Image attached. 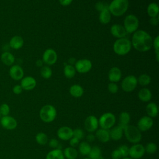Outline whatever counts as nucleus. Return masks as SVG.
Instances as JSON below:
<instances>
[{
	"mask_svg": "<svg viewBox=\"0 0 159 159\" xmlns=\"http://www.w3.org/2000/svg\"><path fill=\"white\" fill-rule=\"evenodd\" d=\"M153 40L152 37L143 30H136L132 37V46L137 51L144 52L152 47Z\"/></svg>",
	"mask_w": 159,
	"mask_h": 159,
	"instance_id": "nucleus-1",
	"label": "nucleus"
},
{
	"mask_svg": "<svg viewBox=\"0 0 159 159\" xmlns=\"http://www.w3.org/2000/svg\"><path fill=\"white\" fill-rule=\"evenodd\" d=\"M128 7V0H112L108 6L110 13L116 17L122 16L127 11Z\"/></svg>",
	"mask_w": 159,
	"mask_h": 159,
	"instance_id": "nucleus-2",
	"label": "nucleus"
},
{
	"mask_svg": "<svg viewBox=\"0 0 159 159\" xmlns=\"http://www.w3.org/2000/svg\"><path fill=\"white\" fill-rule=\"evenodd\" d=\"M131 41L127 38L118 39L115 41L113 45V50L118 55H125L131 50Z\"/></svg>",
	"mask_w": 159,
	"mask_h": 159,
	"instance_id": "nucleus-3",
	"label": "nucleus"
},
{
	"mask_svg": "<svg viewBox=\"0 0 159 159\" xmlns=\"http://www.w3.org/2000/svg\"><path fill=\"white\" fill-rule=\"evenodd\" d=\"M124 132L127 140L132 143H138L142 139L141 131L132 125H127L124 127Z\"/></svg>",
	"mask_w": 159,
	"mask_h": 159,
	"instance_id": "nucleus-4",
	"label": "nucleus"
},
{
	"mask_svg": "<svg viewBox=\"0 0 159 159\" xmlns=\"http://www.w3.org/2000/svg\"><path fill=\"white\" fill-rule=\"evenodd\" d=\"M39 116L43 122L45 123L52 122L56 118L57 110L51 104H46L40 109Z\"/></svg>",
	"mask_w": 159,
	"mask_h": 159,
	"instance_id": "nucleus-5",
	"label": "nucleus"
},
{
	"mask_svg": "<svg viewBox=\"0 0 159 159\" xmlns=\"http://www.w3.org/2000/svg\"><path fill=\"white\" fill-rule=\"evenodd\" d=\"M116 120V116L114 114L106 112L102 114L98 119L99 126H100L101 129L109 130L114 127Z\"/></svg>",
	"mask_w": 159,
	"mask_h": 159,
	"instance_id": "nucleus-6",
	"label": "nucleus"
},
{
	"mask_svg": "<svg viewBox=\"0 0 159 159\" xmlns=\"http://www.w3.org/2000/svg\"><path fill=\"white\" fill-rule=\"evenodd\" d=\"M139 25L138 18L134 14L127 16L124 20V27L127 34H132L135 32Z\"/></svg>",
	"mask_w": 159,
	"mask_h": 159,
	"instance_id": "nucleus-7",
	"label": "nucleus"
},
{
	"mask_svg": "<svg viewBox=\"0 0 159 159\" xmlns=\"http://www.w3.org/2000/svg\"><path fill=\"white\" fill-rule=\"evenodd\" d=\"M137 78L134 75L125 76L121 83V87L123 91L127 93L134 91L137 85Z\"/></svg>",
	"mask_w": 159,
	"mask_h": 159,
	"instance_id": "nucleus-8",
	"label": "nucleus"
},
{
	"mask_svg": "<svg viewBox=\"0 0 159 159\" xmlns=\"http://www.w3.org/2000/svg\"><path fill=\"white\" fill-rule=\"evenodd\" d=\"M145 153L144 146L138 143L134 144L129 148V155L132 159H139L144 155Z\"/></svg>",
	"mask_w": 159,
	"mask_h": 159,
	"instance_id": "nucleus-9",
	"label": "nucleus"
},
{
	"mask_svg": "<svg viewBox=\"0 0 159 159\" xmlns=\"http://www.w3.org/2000/svg\"><path fill=\"white\" fill-rule=\"evenodd\" d=\"M92 68L91 61L88 59H81L76 61L75 68L80 73H86Z\"/></svg>",
	"mask_w": 159,
	"mask_h": 159,
	"instance_id": "nucleus-10",
	"label": "nucleus"
},
{
	"mask_svg": "<svg viewBox=\"0 0 159 159\" xmlns=\"http://www.w3.org/2000/svg\"><path fill=\"white\" fill-rule=\"evenodd\" d=\"M84 126L85 129L89 133L96 132L99 127V122L98 118L93 115L88 116L84 120Z\"/></svg>",
	"mask_w": 159,
	"mask_h": 159,
	"instance_id": "nucleus-11",
	"label": "nucleus"
},
{
	"mask_svg": "<svg viewBox=\"0 0 159 159\" xmlns=\"http://www.w3.org/2000/svg\"><path fill=\"white\" fill-rule=\"evenodd\" d=\"M57 60V54L52 48L47 49L43 53L42 61L48 65H52L56 63Z\"/></svg>",
	"mask_w": 159,
	"mask_h": 159,
	"instance_id": "nucleus-12",
	"label": "nucleus"
},
{
	"mask_svg": "<svg viewBox=\"0 0 159 159\" xmlns=\"http://www.w3.org/2000/svg\"><path fill=\"white\" fill-rule=\"evenodd\" d=\"M153 125V120L152 118L148 116L142 117L137 122V127L141 132H145L150 129Z\"/></svg>",
	"mask_w": 159,
	"mask_h": 159,
	"instance_id": "nucleus-13",
	"label": "nucleus"
},
{
	"mask_svg": "<svg viewBox=\"0 0 159 159\" xmlns=\"http://www.w3.org/2000/svg\"><path fill=\"white\" fill-rule=\"evenodd\" d=\"M9 75L12 80L19 81L24 77V72L23 68L20 65H12L9 70Z\"/></svg>",
	"mask_w": 159,
	"mask_h": 159,
	"instance_id": "nucleus-14",
	"label": "nucleus"
},
{
	"mask_svg": "<svg viewBox=\"0 0 159 159\" xmlns=\"http://www.w3.org/2000/svg\"><path fill=\"white\" fill-rule=\"evenodd\" d=\"M0 124L2 127L7 130H14L17 127V120L12 116H2L0 120Z\"/></svg>",
	"mask_w": 159,
	"mask_h": 159,
	"instance_id": "nucleus-15",
	"label": "nucleus"
},
{
	"mask_svg": "<svg viewBox=\"0 0 159 159\" xmlns=\"http://www.w3.org/2000/svg\"><path fill=\"white\" fill-rule=\"evenodd\" d=\"M37 82L35 79L30 76H24L20 80V85L22 88L23 90L30 91L35 88L36 86Z\"/></svg>",
	"mask_w": 159,
	"mask_h": 159,
	"instance_id": "nucleus-16",
	"label": "nucleus"
},
{
	"mask_svg": "<svg viewBox=\"0 0 159 159\" xmlns=\"http://www.w3.org/2000/svg\"><path fill=\"white\" fill-rule=\"evenodd\" d=\"M58 139L62 140H69L73 137V129L68 126L60 127L57 132Z\"/></svg>",
	"mask_w": 159,
	"mask_h": 159,
	"instance_id": "nucleus-17",
	"label": "nucleus"
},
{
	"mask_svg": "<svg viewBox=\"0 0 159 159\" xmlns=\"http://www.w3.org/2000/svg\"><path fill=\"white\" fill-rule=\"evenodd\" d=\"M111 33L114 37L117 39L124 38L127 34L124 26L120 24H113L111 27Z\"/></svg>",
	"mask_w": 159,
	"mask_h": 159,
	"instance_id": "nucleus-18",
	"label": "nucleus"
},
{
	"mask_svg": "<svg viewBox=\"0 0 159 159\" xmlns=\"http://www.w3.org/2000/svg\"><path fill=\"white\" fill-rule=\"evenodd\" d=\"M123 134L124 128L120 125L112 127L109 131L110 138L115 141L120 140L123 136Z\"/></svg>",
	"mask_w": 159,
	"mask_h": 159,
	"instance_id": "nucleus-19",
	"label": "nucleus"
},
{
	"mask_svg": "<svg viewBox=\"0 0 159 159\" xmlns=\"http://www.w3.org/2000/svg\"><path fill=\"white\" fill-rule=\"evenodd\" d=\"M96 138L102 143H106L111 139L109 130L104 129H98L95 134Z\"/></svg>",
	"mask_w": 159,
	"mask_h": 159,
	"instance_id": "nucleus-20",
	"label": "nucleus"
},
{
	"mask_svg": "<svg viewBox=\"0 0 159 159\" xmlns=\"http://www.w3.org/2000/svg\"><path fill=\"white\" fill-rule=\"evenodd\" d=\"M24 43L23 38L20 35H14L11 38L9 42V46L14 50H19L21 48Z\"/></svg>",
	"mask_w": 159,
	"mask_h": 159,
	"instance_id": "nucleus-21",
	"label": "nucleus"
},
{
	"mask_svg": "<svg viewBox=\"0 0 159 159\" xmlns=\"http://www.w3.org/2000/svg\"><path fill=\"white\" fill-rule=\"evenodd\" d=\"M0 59L4 65L9 66H12L16 60L14 55L8 51H4L1 53Z\"/></svg>",
	"mask_w": 159,
	"mask_h": 159,
	"instance_id": "nucleus-22",
	"label": "nucleus"
},
{
	"mask_svg": "<svg viewBox=\"0 0 159 159\" xmlns=\"http://www.w3.org/2000/svg\"><path fill=\"white\" fill-rule=\"evenodd\" d=\"M122 76L120 70L117 67H112L110 69L108 73V79L111 82H118Z\"/></svg>",
	"mask_w": 159,
	"mask_h": 159,
	"instance_id": "nucleus-23",
	"label": "nucleus"
},
{
	"mask_svg": "<svg viewBox=\"0 0 159 159\" xmlns=\"http://www.w3.org/2000/svg\"><path fill=\"white\" fill-rule=\"evenodd\" d=\"M111 14L110 13L108 9V6H107L100 11L99 16V20L101 24H107L111 21Z\"/></svg>",
	"mask_w": 159,
	"mask_h": 159,
	"instance_id": "nucleus-24",
	"label": "nucleus"
},
{
	"mask_svg": "<svg viewBox=\"0 0 159 159\" xmlns=\"http://www.w3.org/2000/svg\"><path fill=\"white\" fill-rule=\"evenodd\" d=\"M152 93L148 88H142L138 93V97L139 99L143 102H148L152 99Z\"/></svg>",
	"mask_w": 159,
	"mask_h": 159,
	"instance_id": "nucleus-25",
	"label": "nucleus"
},
{
	"mask_svg": "<svg viewBox=\"0 0 159 159\" xmlns=\"http://www.w3.org/2000/svg\"><path fill=\"white\" fill-rule=\"evenodd\" d=\"M146 112L150 117H155L158 113L157 105L155 102H149L146 106Z\"/></svg>",
	"mask_w": 159,
	"mask_h": 159,
	"instance_id": "nucleus-26",
	"label": "nucleus"
},
{
	"mask_svg": "<svg viewBox=\"0 0 159 159\" xmlns=\"http://www.w3.org/2000/svg\"><path fill=\"white\" fill-rule=\"evenodd\" d=\"M65 158L66 159H76L78 157V152L75 147H68L63 152Z\"/></svg>",
	"mask_w": 159,
	"mask_h": 159,
	"instance_id": "nucleus-27",
	"label": "nucleus"
},
{
	"mask_svg": "<svg viewBox=\"0 0 159 159\" xmlns=\"http://www.w3.org/2000/svg\"><path fill=\"white\" fill-rule=\"evenodd\" d=\"M70 93L74 98H80L83 96L84 89L79 84H73L70 88Z\"/></svg>",
	"mask_w": 159,
	"mask_h": 159,
	"instance_id": "nucleus-28",
	"label": "nucleus"
},
{
	"mask_svg": "<svg viewBox=\"0 0 159 159\" xmlns=\"http://www.w3.org/2000/svg\"><path fill=\"white\" fill-rule=\"evenodd\" d=\"M147 14L150 17H157L158 16L159 7L157 3L152 2L147 7Z\"/></svg>",
	"mask_w": 159,
	"mask_h": 159,
	"instance_id": "nucleus-29",
	"label": "nucleus"
},
{
	"mask_svg": "<svg viewBox=\"0 0 159 159\" xmlns=\"http://www.w3.org/2000/svg\"><path fill=\"white\" fill-rule=\"evenodd\" d=\"M46 159H65V157L61 150L53 149L47 154Z\"/></svg>",
	"mask_w": 159,
	"mask_h": 159,
	"instance_id": "nucleus-30",
	"label": "nucleus"
},
{
	"mask_svg": "<svg viewBox=\"0 0 159 159\" xmlns=\"http://www.w3.org/2000/svg\"><path fill=\"white\" fill-rule=\"evenodd\" d=\"M130 120V116L129 112L124 111L120 114L119 125L122 126L123 128L125 126L129 125Z\"/></svg>",
	"mask_w": 159,
	"mask_h": 159,
	"instance_id": "nucleus-31",
	"label": "nucleus"
},
{
	"mask_svg": "<svg viewBox=\"0 0 159 159\" xmlns=\"http://www.w3.org/2000/svg\"><path fill=\"white\" fill-rule=\"evenodd\" d=\"M91 145L87 142H82L78 145V149H79L80 153L84 156L88 155L91 150Z\"/></svg>",
	"mask_w": 159,
	"mask_h": 159,
	"instance_id": "nucleus-32",
	"label": "nucleus"
},
{
	"mask_svg": "<svg viewBox=\"0 0 159 159\" xmlns=\"http://www.w3.org/2000/svg\"><path fill=\"white\" fill-rule=\"evenodd\" d=\"M63 73L65 76L69 79L73 78L76 74V70L75 67L71 65H66L63 69Z\"/></svg>",
	"mask_w": 159,
	"mask_h": 159,
	"instance_id": "nucleus-33",
	"label": "nucleus"
},
{
	"mask_svg": "<svg viewBox=\"0 0 159 159\" xmlns=\"http://www.w3.org/2000/svg\"><path fill=\"white\" fill-rule=\"evenodd\" d=\"M37 143L40 145H45L48 143V139L47 134L44 132H39L35 136Z\"/></svg>",
	"mask_w": 159,
	"mask_h": 159,
	"instance_id": "nucleus-34",
	"label": "nucleus"
},
{
	"mask_svg": "<svg viewBox=\"0 0 159 159\" xmlns=\"http://www.w3.org/2000/svg\"><path fill=\"white\" fill-rule=\"evenodd\" d=\"M101 155V150L98 146L91 147V150L88 154V157L91 159H96Z\"/></svg>",
	"mask_w": 159,
	"mask_h": 159,
	"instance_id": "nucleus-35",
	"label": "nucleus"
},
{
	"mask_svg": "<svg viewBox=\"0 0 159 159\" xmlns=\"http://www.w3.org/2000/svg\"><path fill=\"white\" fill-rule=\"evenodd\" d=\"M151 82V78L147 74H142L137 79V83L141 86H147Z\"/></svg>",
	"mask_w": 159,
	"mask_h": 159,
	"instance_id": "nucleus-36",
	"label": "nucleus"
},
{
	"mask_svg": "<svg viewBox=\"0 0 159 159\" xmlns=\"http://www.w3.org/2000/svg\"><path fill=\"white\" fill-rule=\"evenodd\" d=\"M40 75L43 78L48 79L52 75V69L48 66H43L40 69Z\"/></svg>",
	"mask_w": 159,
	"mask_h": 159,
	"instance_id": "nucleus-37",
	"label": "nucleus"
},
{
	"mask_svg": "<svg viewBox=\"0 0 159 159\" xmlns=\"http://www.w3.org/2000/svg\"><path fill=\"white\" fill-rule=\"evenodd\" d=\"M145 147V151L148 154H153L157 150V146L153 142L147 143Z\"/></svg>",
	"mask_w": 159,
	"mask_h": 159,
	"instance_id": "nucleus-38",
	"label": "nucleus"
},
{
	"mask_svg": "<svg viewBox=\"0 0 159 159\" xmlns=\"http://www.w3.org/2000/svg\"><path fill=\"white\" fill-rule=\"evenodd\" d=\"M152 46H153L155 51V55L157 61H159V36L157 35L153 40Z\"/></svg>",
	"mask_w": 159,
	"mask_h": 159,
	"instance_id": "nucleus-39",
	"label": "nucleus"
},
{
	"mask_svg": "<svg viewBox=\"0 0 159 159\" xmlns=\"http://www.w3.org/2000/svg\"><path fill=\"white\" fill-rule=\"evenodd\" d=\"M117 149L119 150V152L121 153V155L122 158L127 157L129 155V147L126 145H120Z\"/></svg>",
	"mask_w": 159,
	"mask_h": 159,
	"instance_id": "nucleus-40",
	"label": "nucleus"
},
{
	"mask_svg": "<svg viewBox=\"0 0 159 159\" xmlns=\"http://www.w3.org/2000/svg\"><path fill=\"white\" fill-rule=\"evenodd\" d=\"M84 134L82 129L80 128H76L75 130H73V137L80 140L84 138Z\"/></svg>",
	"mask_w": 159,
	"mask_h": 159,
	"instance_id": "nucleus-41",
	"label": "nucleus"
},
{
	"mask_svg": "<svg viewBox=\"0 0 159 159\" xmlns=\"http://www.w3.org/2000/svg\"><path fill=\"white\" fill-rule=\"evenodd\" d=\"M48 145L53 149H61V145L59 143L58 140L56 139H51L48 142Z\"/></svg>",
	"mask_w": 159,
	"mask_h": 159,
	"instance_id": "nucleus-42",
	"label": "nucleus"
},
{
	"mask_svg": "<svg viewBox=\"0 0 159 159\" xmlns=\"http://www.w3.org/2000/svg\"><path fill=\"white\" fill-rule=\"evenodd\" d=\"M0 112L2 116H8L10 112V107L6 103H3L0 106Z\"/></svg>",
	"mask_w": 159,
	"mask_h": 159,
	"instance_id": "nucleus-43",
	"label": "nucleus"
},
{
	"mask_svg": "<svg viewBox=\"0 0 159 159\" xmlns=\"http://www.w3.org/2000/svg\"><path fill=\"white\" fill-rule=\"evenodd\" d=\"M107 89H108V91L112 94L117 93L119 90V88L117 84H116V83H112V82H111L108 84Z\"/></svg>",
	"mask_w": 159,
	"mask_h": 159,
	"instance_id": "nucleus-44",
	"label": "nucleus"
},
{
	"mask_svg": "<svg viewBox=\"0 0 159 159\" xmlns=\"http://www.w3.org/2000/svg\"><path fill=\"white\" fill-rule=\"evenodd\" d=\"M111 158L112 159H122V157L121 155L120 152L119 150L117 148L116 150H114L111 153Z\"/></svg>",
	"mask_w": 159,
	"mask_h": 159,
	"instance_id": "nucleus-45",
	"label": "nucleus"
},
{
	"mask_svg": "<svg viewBox=\"0 0 159 159\" xmlns=\"http://www.w3.org/2000/svg\"><path fill=\"white\" fill-rule=\"evenodd\" d=\"M23 91L22 88L20 84H16L12 88V92L15 94H20Z\"/></svg>",
	"mask_w": 159,
	"mask_h": 159,
	"instance_id": "nucleus-46",
	"label": "nucleus"
},
{
	"mask_svg": "<svg viewBox=\"0 0 159 159\" xmlns=\"http://www.w3.org/2000/svg\"><path fill=\"white\" fill-rule=\"evenodd\" d=\"M69 140H70V147H76L77 145H78V144L80 143V140H78V139H76L74 137H72Z\"/></svg>",
	"mask_w": 159,
	"mask_h": 159,
	"instance_id": "nucleus-47",
	"label": "nucleus"
},
{
	"mask_svg": "<svg viewBox=\"0 0 159 159\" xmlns=\"http://www.w3.org/2000/svg\"><path fill=\"white\" fill-rule=\"evenodd\" d=\"M107 7V6H105L103 2H98L96 4V9L98 11H102L104 8H105V7Z\"/></svg>",
	"mask_w": 159,
	"mask_h": 159,
	"instance_id": "nucleus-48",
	"label": "nucleus"
},
{
	"mask_svg": "<svg viewBox=\"0 0 159 159\" xmlns=\"http://www.w3.org/2000/svg\"><path fill=\"white\" fill-rule=\"evenodd\" d=\"M95 139H96L95 135H94L93 133H89L86 136V140L88 142H94L95 140Z\"/></svg>",
	"mask_w": 159,
	"mask_h": 159,
	"instance_id": "nucleus-49",
	"label": "nucleus"
},
{
	"mask_svg": "<svg viewBox=\"0 0 159 159\" xmlns=\"http://www.w3.org/2000/svg\"><path fill=\"white\" fill-rule=\"evenodd\" d=\"M73 0H59V2L63 6H67L72 2Z\"/></svg>",
	"mask_w": 159,
	"mask_h": 159,
	"instance_id": "nucleus-50",
	"label": "nucleus"
},
{
	"mask_svg": "<svg viewBox=\"0 0 159 159\" xmlns=\"http://www.w3.org/2000/svg\"><path fill=\"white\" fill-rule=\"evenodd\" d=\"M149 22L152 25H157L158 24V17H151L150 19L149 20Z\"/></svg>",
	"mask_w": 159,
	"mask_h": 159,
	"instance_id": "nucleus-51",
	"label": "nucleus"
},
{
	"mask_svg": "<svg viewBox=\"0 0 159 159\" xmlns=\"http://www.w3.org/2000/svg\"><path fill=\"white\" fill-rule=\"evenodd\" d=\"M43 61L42 60H37V61H36V63H35V64H36V65L38 66V67H41V66H42V65H43Z\"/></svg>",
	"mask_w": 159,
	"mask_h": 159,
	"instance_id": "nucleus-52",
	"label": "nucleus"
},
{
	"mask_svg": "<svg viewBox=\"0 0 159 159\" xmlns=\"http://www.w3.org/2000/svg\"><path fill=\"white\" fill-rule=\"evenodd\" d=\"M96 159H104V158H103V157H102V155H101V156H99V157H98V158H96Z\"/></svg>",
	"mask_w": 159,
	"mask_h": 159,
	"instance_id": "nucleus-53",
	"label": "nucleus"
},
{
	"mask_svg": "<svg viewBox=\"0 0 159 159\" xmlns=\"http://www.w3.org/2000/svg\"><path fill=\"white\" fill-rule=\"evenodd\" d=\"M122 159H132V158H129V157H124V158H122Z\"/></svg>",
	"mask_w": 159,
	"mask_h": 159,
	"instance_id": "nucleus-54",
	"label": "nucleus"
},
{
	"mask_svg": "<svg viewBox=\"0 0 159 159\" xmlns=\"http://www.w3.org/2000/svg\"><path fill=\"white\" fill-rule=\"evenodd\" d=\"M1 116H2V115H1V112H0V119L1 118Z\"/></svg>",
	"mask_w": 159,
	"mask_h": 159,
	"instance_id": "nucleus-55",
	"label": "nucleus"
},
{
	"mask_svg": "<svg viewBox=\"0 0 159 159\" xmlns=\"http://www.w3.org/2000/svg\"><path fill=\"white\" fill-rule=\"evenodd\" d=\"M83 159H91V158H83Z\"/></svg>",
	"mask_w": 159,
	"mask_h": 159,
	"instance_id": "nucleus-56",
	"label": "nucleus"
},
{
	"mask_svg": "<svg viewBox=\"0 0 159 159\" xmlns=\"http://www.w3.org/2000/svg\"><path fill=\"white\" fill-rule=\"evenodd\" d=\"M0 125H1V124H0Z\"/></svg>",
	"mask_w": 159,
	"mask_h": 159,
	"instance_id": "nucleus-57",
	"label": "nucleus"
}]
</instances>
